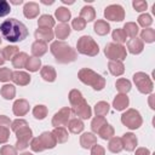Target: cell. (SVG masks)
<instances>
[{"label":"cell","mask_w":155,"mask_h":155,"mask_svg":"<svg viewBox=\"0 0 155 155\" xmlns=\"http://www.w3.org/2000/svg\"><path fill=\"white\" fill-rule=\"evenodd\" d=\"M0 33L5 40L10 42H19L28 36V28L21 21L10 18L0 24Z\"/></svg>","instance_id":"cell-1"},{"label":"cell","mask_w":155,"mask_h":155,"mask_svg":"<svg viewBox=\"0 0 155 155\" xmlns=\"http://www.w3.org/2000/svg\"><path fill=\"white\" fill-rule=\"evenodd\" d=\"M50 51L53 54L56 62L59 64H68L78 58L76 50L64 41H59V40L53 41L50 46Z\"/></svg>","instance_id":"cell-2"},{"label":"cell","mask_w":155,"mask_h":155,"mask_svg":"<svg viewBox=\"0 0 155 155\" xmlns=\"http://www.w3.org/2000/svg\"><path fill=\"white\" fill-rule=\"evenodd\" d=\"M78 78L82 84L91 86L94 91H102L105 87V79L90 68H81L78 71Z\"/></svg>","instance_id":"cell-3"},{"label":"cell","mask_w":155,"mask_h":155,"mask_svg":"<svg viewBox=\"0 0 155 155\" xmlns=\"http://www.w3.org/2000/svg\"><path fill=\"white\" fill-rule=\"evenodd\" d=\"M76 52L88 56V57H94L99 52V46L98 44L92 39L90 35H82L79 38L76 42Z\"/></svg>","instance_id":"cell-4"},{"label":"cell","mask_w":155,"mask_h":155,"mask_svg":"<svg viewBox=\"0 0 155 155\" xmlns=\"http://www.w3.org/2000/svg\"><path fill=\"white\" fill-rule=\"evenodd\" d=\"M104 54L109 61H125L127 57V51L124 45L116 42H108L104 47Z\"/></svg>","instance_id":"cell-5"},{"label":"cell","mask_w":155,"mask_h":155,"mask_svg":"<svg viewBox=\"0 0 155 155\" xmlns=\"http://www.w3.org/2000/svg\"><path fill=\"white\" fill-rule=\"evenodd\" d=\"M121 122L124 126H126L130 130H137L142 126L143 119H142V115L138 110L131 108V109H127L121 115Z\"/></svg>","instance_id":"cell-6"},{"label":"cell","mask_w":155,"mask_h":155,"mask_svg":"<svg viewBox=\"0 0 155 155\" xmlns=\"http://www.w3.org/2000/svg\"><path fill=\"white\" fill-rule=\"evenodd\" d=\"M133 82L137 87V90L143 93V94H149L153 92L154 90V85H153V81L150 79V76L143 71H137L133 74Z\"/></svg>","instance_id":"cell-7"},{"label":"cell","mask_w":155,"mask_h":155,"mask_svg":"<svg viewBox=\"0 0 155 155\" xmlns=\"http://www.w3.org/2000/svg\"><path fill=\"white\" fill-rule=\"evenodd\" d=\"M104 17L108 21L113 22H121L125 19V10L121 5L113 4L104 8Z\"/></svg>","instance_id":"cell-8"},{"label":"cell","mask_w":155,"mask_h":155,"mask_svg":"<svg viewBox=\"0 0 155 155\" xmlns=\"http://www.w3.org/2000/svg\"><path fill=\"white\" fill-rule=\"evenodd\" d=\"M71 116V109L69 107H64L62 109H59L53 116H52V126L54 127H64L68 125L69 120Z\"/></svg>","instance_id":"cell-9"},{"label":"cell","mask_w":155,"mask_h":155,"mask_svg":"<svg viewBox=\"0 0 155 155\" xmlns=\"http://www.w3.org/2000/svg\"><path fill=\"white\" fill-rule=\"evenodd\" d=\"M71 113H74L78 116V119H80V120H88L92 116V109L85 99L80 104L73 107Z\"/></svg>","instance_id":"cell-10"},{"label":"cell","mask_w":155,"mask_h":155,"mask_svg":"<svg viewBox=\"0 0 155 155\" xmlns=\"http://www.w3.org/2000/svg\"><path fill=\"white\" fill-rule=\"evenodd\" d=\"M12 111L16 116H24L29 111V102L24 98L16 99L12 105Z\"/></svg>","instance_id":"cell-11"},{"label":"cell","mask_w":155,"mask_h":155,"mask_svg":"<svg viewBox=\"0 0 155 155\" xmlns=\"http://www.w3.org/2000/svg\"><path fill=\"white\" fill-rule=\"evenodd\" d=\"M121 140H122V145H124V149L126 151H133L138 144V139L136 137V134H133L132 132H126L122 134L121 137Z\"/></svg>","instance_id":"cell-12"},{"label":"cell","mask_w":155,"mask_h":155,"mask_svg":"<svg viewBox=\"0 0 155 155\" xmlns=\"http://www.w3.org/2000/svg\"><path fill=\"white\" fill-rule=\"evenodd\" d=\"M39 12H40L39 4L34 2V1L25 2L24 6H23V15H24V17L28 18V19H33V18L38 17V16H39Z\"/></svg>","instance_id":"cell-13"},{"label":"cell","mask_w":155,"mask_h":155,"mask_svg":"<svg viewBox=\"0 0 155 155\" xmlns=\"http://www.w3.org/2000/svg\"><path fill=\"white\" fill-rule=\"evenodd\" d=\"M39 139H40L44 149H53L57 145V140H56V138H54L52 132H48V131L42 132L39 136Z\"/></svg>","instance_id":"cell-14"},{"label":"cell","mask_w":155,"mask_h":155,"mask_svg":"<svg viewBox=\"0 0 155 155\" xmlns=\"http://www.w3.org/2000/svg\"><path fill=\"white\" fill-rule=\"evenodd\" d=\"M34 36L38 41H42V42H50L53 40L54 38V33L52 31V29H45V28H38L34 31Z\"/></svg>","instance_id":"cell-15"},{"label":"cell","mask_w":155,"mask_h":155,"mask_svg":"<svg viewBox=\"0 0 155 155\" xmlns=\"http://www.w3.org/2000/svg\"><path fill=\"white\" fill-rule=\"evenodd\" d=\"M11 80L18 86H27L30 82V75L27 71L16 70V71H12V79Z\"/></svg>","instance_id":"cell-16"},{"label":"cell","mask_w":155,"mask_h":155,"mask_svg":"<svg viewBox=\"0 0 155 155\" xmlns=\"http://www.w3.org/2000/svg\"><path fill=\"white\" fill-rule=\"evenodd\" d=\"M127 50L132 54H139L144 50V42L138 38H133L127 41Z\"/></svg>","instance_id":"cell-17"},{"label":"cell","mask_w":155,"mask_h":155,"mask_svg":"<svg viewBox=\"0 0 155 155\" xmlns=\"http://www.w3.org/2000/svg\"><path fill=\"white\" fill-rule=\"evenodd\" d=\"M130 104V99L127 97V94H122V93H119L115 96L114 101H113V107L115 110H119V111H122L125 110Z\"/></svg>","instance_id":"cell-18"},{"label":"cell","mask_w":155,"mask_h":155,"mask_svg":"<svg viewBox=\"0 0 155 155\" xmlns=\"http://www.w3.org/2000/svg\"><path fill=\"white\" fill-rule=\"evenodd\" d=\"M97 143V137L92 132H85L80 136V145L84 149H91Z\"/></svg>","instance_id":"cell-19"},{"label":"cell","mask_w":155,"mask_h":155,"mask_svg":"<svg viewBox=\"0 0 155 155\" xmlns=\"http://www.w3.org/2000/svg\"><path fill=\"white\" fill-rule=\"evenodd\" d=\"M47 50H48V47H47V44L46 42L35 40L31 44V53H33V57L40 58V57H42L47 52Z\"/></svg>","instance_id":"cell-20"},{"label":"cell","mask_w":155,"mask_h":155,"mask_svg":"<svg viewBox=\"0 0 155 155\" xmlns=\"http://www.w3.org/2000/svg\"><path fill=\"white\" fill-rule=\"evenodd\" d=\"M93 30H94V33L97 35L104 36V35H107L110 31V25L104 19H97L94 22V24H93Z\"/></svg>","instance_id":"cell-21"},{"label":"cell","mask_w":155,"mask_h":155,"mask_svg":"<svg viewBox=\"0 0 155 155\" xmlns=\"http://www.w3.org/2000/svg\"><path fill=\"white\" fill-rule=\"evenodd\" d=\"M70 31H71V29L67 23H61V24L56 25V29L53 33H54V36L57 39H59V41H62L70 35Z\"/></svg>","instance_id":"cell-22"},{"label":"cell","mask_w":155,"mask_h":155,"mask_svg":"<svg viewBox=\"0 0 155 155\" xmlns=\"http://www.w3.org/2000/svg\"><path fill=\"white\" fill-rule=\"evenodd\" d=\"M108 69H109L110 74L114 76H120L125 73V65L121 61H109Z\"/></svg>","instance_id":"cell-23"},{"label":"cell","mask_w":155,"mask_h":155,"mask_svg":"<svg viewBox=\"0 0 155 155\" xmlns=\"http://www.w3.org/2000/svg\"><path fill=\"white\" fill-rule=\"evenodd\" d=\"M40 75L47 82H53L57 78V73L52 65H44L40 70Z\"/></svg>","instance_id":"cell-24"},{"label":"cell","mask_w":155,"mask_h":155,"mask_svg":"<svg viewBox=\"0 0 155 155\" xmlns=\"http://www.w3.org/2000/svg\"><path fill=\"white\" fill-rule=\"evenodd\" d=\"M108 150L113 154H119L124 150V145H122V140L120 137H113L109 139L108 143Z\"/></svg>","instance_id":"cell-25"},{"label":"cell","mask_w":155,"mask_h":155,"mask_svg":"<svg viewBox=\"0 0 155 155\" xmlns=\"http://www.w3.org/2000/svg\"><path fill=\"white\" fill-rule=\"evenodd\" d=\"M67 126H68V130H69L71 133H74V134L81 133V132L84 131V128H85V125H84L82 120H80V119H78V117H76V119H70Z\"/></svg>","instance_id":"cell-26"},{"label":"cell","mask_w":155,"mask_h":155,"mask_svg":"<svg viewBox=\"0 0 155 155\" xmlns=\"http://www.w3.org/2000/svg\"><path fill=\"white\" fill-rule=\"evenodd\" d=\"M54 18L51 15H42L38 19V27L39 28H45V29H51L54 27Z\"/></svg>","instance_id":"cell-27"},{"label":"cell","mask_w":155,"mask_h":155,"mask_svg":"<svg viewBox=\"0 0 155 155\" xmlns=\"http://www.w3.org/2000/svg\"><path fill=\"white\" fill-rule=\"evenodd\" d=\"M80 17L87 23V22H92L94 18H96V11H94V8L92 7V6H88V5H86V6H84L82 8H81V11H80Z\"/></svg>","instance_id":"cell-28"},{"label":"cell","mask_w":155,"mask_h":155,"mask_svg":"<svg viewBox=\"0 0 155 155\" xmlns=\"http://www.w3.org/2000/svg\"><path fill=\"white\" fill-rule=\"evenodd\" d=\"M122 29H124L126 36H130L131 39L137 38V34H138V31H139V27H138V24H136L134 22H126V23L124 24V28H122Z\"/></svg>","instance_id":"cell-29"},{"label":"cell","mask_w":155,"mask_h":155,"mask_svg":"<svg viewBox=\"0 0 155 155\" xmlns=\"http://www.w3.org/2000/svg\"><path fill=\"white\" fill-rule=\"evenodd\" d=\"M0 93H1V96H2L4 99L11 101V99H13L15 96H16V87H15L13 85H11V84H6V85H4V86L1 87Z\"/></svg>","instance_id":"cell-30"},{"label":"cell","mask_w":155,"mask_h":155,"mask_svg":"<svg viewBox=\"0 0 155 155\" xmlns=\"http://www.w3.org/2000/svg\"><path fill=\"white\" fill-rule=\"evenodd\" d=\"M57 143H65L69 138V134H68V131L65 127H54V130L52 131Z\"/></svg>","instance_id":"cell-31"},{"label":"cell","mask_w":155,"mask_h":155,"mask_svg":"<svg viewBox=\"0 0 155 155\" xmlns=\"http://www.w3.org/2000/svg\"><path fill=\"white\" fill-rule=\"evenodd\" d=\"M54 17H56V18H57L59 22L65 23V22H68V21L70 19L71 13H70V11H69L67 7L61 6V7L56 8V11H54Z\"/></svg>","instance_id":"cell-32"},{"label":"cell","mask_w":155,"mask_h":155,"mask_svg":"<svg viewBox=\"0 0 155 155\" xmlns=\"http://www.w3.org/2000/svg\"><path fill=\"white\" fill-rule=\"evenodd\" d=\"M18 53H19V48L17 46H15V45L5 46L4 50H2V56H4L5 61H12Z\"/></svg>","instance_id":"cell-33"},{"label":"cell","mask_w":155,"mask_h":155,"mask_svg":"<svg viewBox=\"0 0 155 155\" xmlns=\"http://www.w3.org/2000/svg\"><path fill=\"white\" fill-rule=\"evenodd\" d=\"M115 86H116V90L120 93H122V94H126L127 92H130L131 91V87H132L131 81L127 80V79H124V78L117 79L116 82H115Z\"/></svg>","instance_id":"cell-34"},{"label":"cell","mask_w":155,"mask_h":155,"mask_svg":"<svg viewBox=\"0 0 155 155\" xmlns=\"http://www.w3.org/2000/svg\"><path fill=\"white\" fill-rule=\"evenodd\" d=\"M15 133H16L17 140H23V142H28V143H29V140L31 139V136H33V131L29 126L23 127V128L16 131Z\"/></svg>","instance_id":"cell-35"},{"label":"cell","mask_w":155,"mask_h":155,"mask_svg":"<svg viewBox=\"0 0 155 155\" xmlns=\"http://www.w3.org/2000/svg\"><path fill=\"white\" fill-rule=\"evenodd\" d=\"M28 58H29V56H28L25 52H19V53L12 59V65H13V68H17V69L24 68Z\"/></svg>","instance_id":"cell-36"},{"label":"cell","mask_w":155,"mask_h":155,"mask_svg":"<svg viewBox=\"0 0 155 155\" xmlns=\"http://www.w3.org/2000/svg\"><path fill=\"white\" fill-rule=\"evenodd\" d=\"M24 68L27 70L31 71V73H35V71H38L41 68V59L40 58H36V57H29L27 59V63H25V67Z\"/></svg>","instance_id":"cell-37"},{"label":"cell","mask_w":155,"mask_h":155,"mask_svg":"<svg viewBox=\"0 0 155 155\" xmlns=\"http://www.w3.org/2000/svg\"><path fill=\"white\" fill-rule=\"evenodd\" d=\"M68 98H69V103H70L71 107H75V105H78V104H80V103L85 99V98L82 97V93H81L79 90H76V88H74V90H71V91L69 92Z\"/></svg>","instance_id":"cell-38"},{"label":"cell","mask_w":155,"mask_h":155,"mask_svg":"<svg viewBox=\"0 0 155 155\" xmlns=\"http://www.w3.org/2000/svg\"><path fill=\"white\" fill-rule=\"evenodd\" d=\"M48 114V109L44 104H38L33 108V116L36 120H44Z\"/></svg>","instance_id":"cell-39"},{"label":"cell","mask_w":155,"mask_h":155,"mask_svg":"<svg viewBox=\"0 0 155 155\" xmlns=\"http://www.w3.org/2000/svg\"><path fill=\"white\" fill-rule=\"evenodd\" d=\"M114 133H115V130H114V127H113L111 125H109V124H105V125L98 131V136H99L102 139H104V140H108V139L113 138V137H114Z\"/></svg>","instance_id":"cell-40"},{"label":"cell","mask_w":155,"mask_h":155,"mask_svg":"<svg viewBox=\"0 0 155 155\" xmlns=\"http://www.w3.org/2000/svg\"><path fill=\"white\" fill-rule=\"evenodd\" d=\"M109 109H110V105L107 102L101 101V102H97L94 105V114L96 116H104L109 113Z\"/></svg>","instance_id":"cell-41"},{"label":"cell","mask_w":155,"mask_h":155,"mask_svg":"<svg viewBox=\"0 0 155 155\" xmlns=\"http://www.w3.org/2000/svg\"><path fill=\"white\" fill-rule=\"evenodd\" d=\"M105 124H108V122H107V120H105L104 116H94L92 119V121H91V130H92V132L93 133H98V131Z\"/></svg>","instance_id":"cell-42"},{"label":"cell","mask_w":155,"mask_h":155,"mask_svg":"<svg viewBox=\"0 0 155 155\" xmlns=\"http://www.w3.org/2000/svg\"><path fill=\"white\" fill-rule=\"evenodd\" d=\"M140 40L148 44H151L155 41V30L153 28H145L140 31Z\"/></svg>","instance_id":"cell-43"},{"label":"cell","mask_w":155,"mask_h":155,"mask_svg":"<svg viewBox=\"0 0 155 155\" xmlns=\"http://www.w3.org/2000/svg\"><path fill=\"white\" fill-rule=\"evenodd\" d=\"M111 38H113V40L116 44H120V45H122L124 42H126V39H127V36H126V34H125V31H124L122 28L114 29L113 33H111Z\"/></svg>","instance_id":"cell-44"},{"label":"cell","mask_w":155,"mask_h":155,"mask_svg":"<svg viewBox=\"0 0 155 155\" xmlns=\"http://www.w3.org/2000/svg\"><path fill=\"white\" fill-rule=\"evenodd\" d=\"M137 21H138V24L140 27H143L144 29L145 28H149L153 24V18H151V16L149 13H142V15H139L138 18H137Z\"/></svg>","instance_id":"cell-45"},{"label":"cell","mask_w":155,"mask_h":155,"mask_svg":"<svg viewBox=\"0 0 155 155\" xmlns=\"http://www.w3.org/2000/svg\"><path fill=\"white\" fill-rule=\"evenodd\" d=\"M12 79V70L10 68H0V82H7Z\"/></svg>","instance_id":"cell-46"},{"label":"cell","mask_w":155,"mask_h":155,"mask_svg":"<svg viewBox=\"0 0 155 155\" xmlns=\"http://www.w3.org/2000/svg\"><path fill=\"white\" fill-rule=\"evenodd\" d=\"M27 126H29L28 122L24 119H21V117L19 119H16V120H13L11 122V130L13 132H16V131H18V130H21L23 127H27Z\"/></svg>","instance_id":"cell-47"},{"label":"cell","mask_w":155,"mask_h":155,"mask_svg":"<svg viewBox=\"0 0 155 155\" xmlns=\"http://www.w3.org/2000/svg\"><path fill=\"white\" fill-rule=\"evenodd\" d=\"M71 27H73L74 30L80 31V30L85 29V27H86V22H85L81 17H76V18H74V19L71 21Z\"/></svg>","instance_id":"cell-48"},{"label":"cell","mask_w":155,"mask_h":155,"mask_svg":"<svg viewBox=\"0 0 155 155\" xmlns=\"http://www.w3.org/2000/svg\"><path fill=\"white\" fill-rule=\"evenodd\" d=\"M11 12L10 2L6 0H0V17H5Z\"/></svg>","instance_id":"cell-49"},{"label":"cell","mask_w":155,"mask_h":155,"mask_svg":"<svg viewBox=\"0 0 155 155\" xmlns=\"http://www.w3.org/2000/svg\"><path fill=\"white\" fill-rule=\"evenodd\" d=\"M0 155H17V149L10 144H5L0 149Z\"/></svg>","instance_id":"cell-50"},{"label":"cell","mask_w":155,"mask_h":155,"mask_svg":"<svg viewBox=\"0 0 155 155\" xmlns=\"http://www.w3.org/2000/svg\"><path fill=\"white\" fill-rule=\"evenodd\" d=\"M30 148H31V150L35 151V153H40V151L45 150L44 147H42V144H41V142H40V139H39V137L33 138V139L30 140Z\"/></svg>","instance_id":"cell-51"},{"label":"cell","mask_w":155,"mask_h":155,"mask_svg":"<svg viewBox=\"0 0 155 155\" xmlns=\"http://www.w3.org/2000/svg\"><path fill=\"white\" fill-rule=\"evenodd\" d=\"M132 6H133V8H134L137 12H143V11L147 10L148 2H147V1H143V0H134V1L132 2Z\"/></svg>","instance_id":"cell-52"},{"label":"cell","mask_w":155,"mask_h":155,"mask_svg":"<svg viewBox=\"0 0 155 155\" xmlns=\"http://www.w3.org/2000/svg\"><path fill=\"white\" fill-rule=\"evenodd\" d=\"M10 138V128L8 127H0V144H4Z\"/></svg>","instance_id":"cell-53"},{"label":"cell","mask_w":155,"mask_h":155,"mask_svg":"<svg viewBox=\"0 0 155 155\" xmlns=\"http://www.w3.org/2000/svg\"><path fill=\"white\" fill-rule=\"evenodd\" d=\"M91 155H105V149L99 145V144H94L92 148H91Z\"/></svg>","instance_id":"cell-54"},{"label":"cell","mask_w":155,"mask_h":155,"mask_svg":"<svg viewBox=\"0 0 155 155\" xmlns=\"http://www.w3.org/2000/svg\"><path fill=\"white\" fill-rule=\"evenodd\" d=\"M11 122L12 121L6 115H0V127H10Z\"/></svg>","instance_id":"cell-55"},{"label":"cell","mask_w":155,"mask_h":155,"mask_svg":"<svg viewBox=\"0 0 155 155\" xmlns=\"http://www.w3.org/2000/svg\"><path fill=\"white\" fill-rule=\"evenodd\" d=\"M134 155H151L150 150L148 148H144V147H140L138 149H136V153Z\"/></svg>","instance_id":"cell-56"},{"label":"cell","mask_w":155,"mask_h":155,"mask_svg":"<svg viewBox=\"0 0 155 155\" xmlns=\"http://www.w3.org/2000/svg\"><path fill=\"white\" fill-rule=\"evenodd\" d=\"M28 144H29L28 142H23V140H17V142H16V144H15V145H16L15 148H16L17 150H24V149H25V148L28 147Z\"/></svg>","instance_id":"cell-57"},{"label":"cell","mask_w":155,"mask_h":155,"mask_svg":"<svg viewBox=\"0 0 155 155\" xmlns=\"http://www.w3.org/2000/svg\"><path fill=\"white\" fill-rule=\"evenodd\" d=\"M154 97H155L154 94H150V97H149V104H150V108H151V109H154V108H155V107H154V104H153V99H154Z\"/></svg>","instance_id":"cell-58"},{"label":"cell","mask_w":155,"mask_h":155,"mask_svg":"<svg viewBox=\"0 0 155 155\" xmlns=\"http://www.w3.org/2000/svg\"><path fill=\"white\" fill-rule=\"evenodd\" d=\"M11 4H15V5H21L23 4V0H10Z\"/></svg>","instance_id":"cell-59"},{"label":"cell","mask_w":155,"mask_h":155,"mask_svg":"<svg viewBox=\"0 0 155 155\" xmlns=\"http://www.w3.org/2000/svg\"><path fill=\"white\" fill-rule=\"evenodd\" d=\"M5 63V59H4V56H2V51L0 50V65H2Z\"/></svg>","instance_id":"cell-60"},{"label":"cell","mask_w":155,"mask_h":155,"mask_svg":"<svg viewBox=\"0 0 155 155\" xmlns=\"http://www.w3.org/2000/svg\"><path fill=\"white\" fill-rule=\"evenodd\" d=\"M41 2L45 4V5H52L54 1H53V0H50V1H47V0H41Z\"/></svg>","instance_id":"cell-61"},{"label":"cell","mask_w":155,"mask_h":155,"mask_svg":"<svg viewBox=\"0 0 155 155\" xmlns=\"http://www.w3.org/2000/svg\"><path fill=\"white\" fill-rule=\"evenodd\" d=\"M62 2H63V4H74V0H70V1H68V0H62Z\"/></svg>","instance_id":"cell-62"},{"label":"cell","mask_w":155,"mask_h":155,"mask_svg":"<svg viewBox=\"0 0 155 155\" xmlns=\"http://www.w3.org/2000/svg\"><path fill=\"white\" fill-rule=\"evenodd\" d=\"M21 155H33L31 153H28V151H25V153H23V154H21Z\"/></svg>","instance_id":"cell-63"},{"label":"cell","mask_w":155,"mask_h":155,"mask_svg":"<svg viewBox=\"0 0 155 155\" xmlns=\"http://www.w3.org/2000/svg\"><path fill=\"white\" fill-rule=\"evenodd\" d=\"M0 44H1V38H0Z\"/></svg>","instance_id":"cell-64"}]
</instances>
